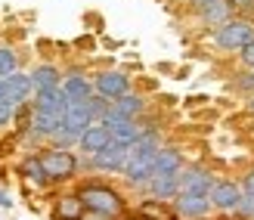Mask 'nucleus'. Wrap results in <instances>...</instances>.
<instances>
[{
  "label": "nucleus",
  "mask_w": 254,
  "mask_h": 220,
  "mask_svg": "<svg viewBox=\"0 0 254 220\" xmlns=\"http://www.w3.org/2000/svg\"><path fill=\"white\" fill-rule=\"evenodd\" d=\"M19 109H22V106H16V102H9V99H0V131H3V127H16Z\"/></svg>",
  "instance_id": "393cba45"
},
{
  "label": "nucleus",
  "mask_w": 254,
  "mask_h": 220,
  "mask_svg": "<svg viewBox=\"0 0 254 220\" xmlns=\"http://www.w3.org/2000/svg\"><path fill=\"white\" fill-rule=\"evenodd\" d=\"M146 109H149V99H146V93H139V90H130V93L121 96L118 102H112V112L121 115V118H133V121L146 118Z\"/></svg>",
  "instance_id": "f3484780"
},
{
  "label": "nucleus",
  "mask_w": 254,
  "mask_h": 220,
  "mask_svg": "<svg viewBox=\"0 0 254 220\" xmlns=\"http://www.w3.org/2000/svg\"><path fill=\"white\" fill-rule=\"evenodd\" d=\"M239 69H245V72H254V41L239 53Z\"/></svg>",
  "instance_id": "c85d7f7f"
},
{
  "label": "nucleus",
  "mask_w": 254,
  "mask_h": 220,
  "mask_svg": "<svg viewBox=\"0 0 254 220\" xmlns=\"http://www.w3.org/2000/svg\"><path fill=\"white\" fill-rule=\"evenodd\" d=\"M171 208L177 220H208L214 214L211 196H177Z\"/></svg>",
  "instance_id": "1a4fd4ad"
},
{
  "label": "nucleus",
  "mask_w": 254,
  "mask_h": 220,
  "mask_svg": "<svg viewBox=\"0 0 254 220\" xmlns=\"http://www.w3.org/2000/svg\"><path fill=\"white\" fill-rule=\"evenodd\" d=\"M22 72V56H19V50L16 47H9V44H0V81L9 74H16Z\"/></svg>",
  "instance_id": "4be33fe9"
},
{
  "label": "nucleus",
  "mask_w": 254,
  "mask_h": 220,
  "mask_svg": "<svg viewBox=\"0 0 254 220\" xmlns=\"http://www.w3.org/2000/svg\"><path fill=\"white\" fill-rule=\"evenodd\" d=\"M236 220H254V196H245L242 202H239V208L233 214Z\"/></svg>",
  "instance_id": "cd10ccee"
},
{
  "label": "nucleus",
  "mask_w": 254,
  "mask_h": 220,
  "mask_svg": "<svg viewBox=\"0 0 254 220\" xmlns=\"http://www.w3.org/2000/svg\"><path fill=\"white\" fill-rule=\"evenodd\" d=\"M124 167H127V146L115 143V140L103 152H96L93 158H84L81 155V171H90V174L115 177V174H124Z\"/></svg>",
  "instance_id": "20e7f679"
},
{
  "label": "nucleus",
  "mask_w": 254,
  "mask_h": 220,
  "mask_svg": "<svg viewBox=\"0 0 254 220\" xmlns=\"http://www.w3.org/2000/svg\"><path fill=\"white\" fill-rule=\"evenodd\" d=\"M93 90H96V96L118 102L121 96H127L133 90V77L121 69H103V72L93 74Z\"/></svg>",
  "instance_id": "39448f33"
},
{
  "label": "nucleus",
  "mask_w": 254,
  "mask_h": 220,
  "mask_svg": "<svg viewBox=\"0 0 254 220\" xmlns=\"http://www.w3.org/2000/svg\"><path fill=\"white\" fill-rule=\"evenodd\" d=\"M74 192L84 202L87 214L99 217V220H121V217H127V208H130L124 192L118 186L106 183V180H99V177H84L74 186Z\"/></svg>",
  "instance_id": "f257e3e1"
},
{
  "label": "nucleus",
  "mask_w": 254,
  "mask_h": 220,
  "mask_svg": "<svg viewBox=\"0 0 254 220\" xmlns=\"http://www.w3.org/2000/svg\"><path fill=\"white\" fill-rule=\"evenodd\" d=\"M239 183H242V189H245V196H254V164L248 167V171L239 177Z\"/></svg>",
  "instance_id": "c756f323"
},
{
  "label": "nucleus",
  "mask_w": 254,
  "mask_h": 220,
  "mask_svg": "<svg viewBox=\"0 0 254 220\" xmlns=\"http://www.w3.org/2000/svg\"><path fill=\"white\" fill-rule=\"evenodd\" d=\"M195 19H198L201 28L217 31L223 22H230V19H233V9L226 6V0H217V3H211V6H205L201 12H195Z\"/></svg>",
  "instance_id": "412c9836"
},
{
  "label": "nucleus",
  "mask_w": 254,
  "mask_h": 220,
  "mask_svg": "<svg viewBox=\"0 0 254 220\" xmlns=\"http://www.w3.org/2000/svg\"><path fill=\"white\" fill-rule=\"evenodd\" d=\"M0 99H3V81H0Z\"/></svg>",
  "instance_id": "72a5a7b5"
},
{
  "label": "nucleus",
  "mask_w": 254,
  "mask_h": 220,
  "mask_svg": "<svg viewBox=\"0 0 254 220\" xmlns=\"http://www.w3.org/2000/svg\"><path fill=\"white\" fill-rule=\"evenodd\" d=\"M245 112H248L251 118H254V96H248V99H245Z\"/></svg>",
  "instance_id": "2f4dec72"
},
{
  "label": "nucleus",
  "mask_w": 254,
  "mask_h": 220,
  "mask_svg": "<svg viewBox=\"0 0 254 220\" xmlns=\"http://www.w3.org/2000/svg\"><path fill=\"white\" fill-rule=\"evenodd\" d=\"M208 196H211V205L217 214H236L239 202L245 199V189L239 183V177H217Z\"/></svg>",
  "instance_id": "423d86ee"
},
{
  "label": "nucleus",
  "mask_w": 254,
  "mask_h": 220,
  "mask_svg": "<svg viewBox=\"0 0 254 220\" xmlns=\"http://www.w3.org/2000/svg\"><path fill=\"white\" fill-rule=\"evenodd\" d=\"M78 140H81L78 134H71L68 127L62 124V127H56V131H53V137L47 140V146H56V149H74V152H78Z\"/></svg>",
  "instance_id": "b1692460"
},
{
  "label": "nucleus",
  "mask_w": 254,
  "mask_h": 220,
  "mask_svg": "<svg viewBox=\"0 0 254 220\" xmlns=\"http://www.w3.org/2000/svg\"><path fill=\"white\" fill-rule=\"evenodd\" d=\"M186 155L180 146H171V143H164L155 155V174H180L183 167H186Z\"/></svg>",
  "instance_id": "a211bd4d"
},
{
  "label": "nucleus",
  "mask_w": 254,
  "mask_h": 220,
  "mask_svg": "<svg viewBox=\"0 0 254 220\" xmlns=\"http://www.w3.org/2000/svg\"><path fill=\"white\" fill-rule=\"evenodd\" d=\"M62 90H65L68 102H87V99L96 96L93 77L87 74V72H81V69H71V72L62 74Z\"/></svg>",
  "instance_id": "9b49d317"
},
{
  "label": "nucleus",
  "mask_w": 254,
  "mask_h": 220,
  "mask_svg": "<svg viewBox=\"0 0 254 220\" xmlns=\"http://www.w3.org/2000/svg\"><path fill=\"white\" fill-rule=\"evenodd\" d=\"M214 171L208 164H186L183 171H180V196H208L211 186H214Z\"/></svg>",
  "instance_id": "0eeeda50"
},
{
  "label": "nucleus",
  "mask_w": 254,
  "mask_h": 220,
  "mask_svg": "<svg viewBox=\"0 0 254 220\" xmlns=\"http://www.w3.org/2000/svg\"><path fill=\"white\" fill-rule=\"evenodd\" d=\"M112 143V131L106 124H90L87 131L81 134V140H78V155H84V158H93L96 152H103L106 146Z\"/></svg>",
  "instance_id": "4468645a"
},
{
  "label": "nucleus",
  "mask_w": 254,
  "mask_h": 220,
  "mask_svg": "<svg viewBox=\"0 0 254 220\" xmlns=\"http://www.w3.org/2000/svg\"><path fill=\"white\" fill-rule=\"evenodd\" d=\"M183 3L192 9V12H201L205 6H211V3H217V0H183Z\"/></svg>",
  "instance_id": "7c9ffc66"
},
{
  "label": "nucleus",
  "mask_w": 254,
  "mask_h": 220,
  "mask_svg": "<svg viewBox=\"0 0 254 220\" xmlns=\"http://www.w3.org/2000/svg\"><path fill=\"white\" fill-rule=\"evenodd\" d=\"M121 220H146L143 214H127V217H121Z\"/></svg>",
  "instance_id": "473e14b6"
},
{
  "label": "nucleus",
  "mask_w": 254,
  "mask_h": 220,
  "mask_svg": "<svg viewBox=\"0 0 254 220\" xmlns=\"http://www.w3.org/2000/svg\"><path fill=\"white\" fill-rule=\"evenodd\" d=\"M87 102H90V99H87ZM87 102H71L68 112H65V121H62L71 134H78V137H81L90 124H96V118H93V112H90V106H87Z\"/></svg>",
  "instance_id": "aec40b11"
},
{
  "label": "nucleus",
  "mask_w": 254,
  "mask_h": 220,
  "mask_svg": "<svg viewBox=\"0 0 254 220\" xmlns=\"http://www.w3.org/2000/svg\"><path fill=\"white\" fill-rule=\"evenodd\" d=\"M121 177H124L127 186L146 189V183L155 177V155H149V158H136V161H127V167H124Z\"/></svg>",
  "instance_id": "dca6fc26"
},
{
  "label": "nucleus",
  "mask_w": 254,
  "mask_h": 220,
  "mask_svg": "<svg viewBox=\"0 0 254 220\" xmlns=\"http://www.w3.org/2000/svg\"><path fill=\"white\" fill-rule=\"evenodd\" d=\"M31 106H34L37 112L56 115V118H62V121H65V112H68V106H71V102H68L65 90H62V84H59V87H50V90H41V93H34Z\"/></svg>",
  "instance_id": "f8f14e48"
},
{
  "label": "nucleus",
  "mask_w": 254,
  "mask_h": 220,
  "mask_svg": "<svg viewBox=\"0 0 254 220\" xmlns=\"http://www.w3.org/2000/svg\"><path fill=\"white\" fill-rule=\"evenodd\" d=\"M50 217L53 220H84L87 208L78 199V192L68 189V192H56L53 196V202H50Z\"/></svg>",
  "instance_id": "9d476101"
},
{
  "label": "nucleus",
  "mask_w": 254,
  "mask_h": 220,
  "mask_svg": "<svg viewBox=\"0 0 254 220\" xmlns=\"http://www.w3.org/2000/svg\"><path fill=\"white\" fill-rule=\"evenodd\" d=\"M254 41V22L245 16H233L230 22H223L217 31H211V44L220 50V53L239 56L242 50Z\"/></svg>",
  "instance_id": "7ed1b4c3"
},
{
  "label": "nucleus",
  "mask_w": 254,
  "mask_h": 220,
  "mask_svg": "<svg viewBox=\"0 0 254 220\" xmlns=\"http://www.w3.org/2000/svg\"><path fill=\"white\" fill-rule=\"evenodd\" d=\"M136 214H143L146 220H177L174 217V208L168 202H155V199H149V202H143L139 205V211Z\"/></svg>",
  "instance_id": "5701e85b"
},
{
  "label": "nucleus",
  "mask_w": 254,
  "mask_h": 220,
  "mask_svg": "<svg viewBox=\"0 0 254 220\" xmlns=\"http://www.w3.org/2000/svg\"><path fill=\"white\" fill-rule=\"evenodd\" d=\"M3 99L16 102V106H28L34 99V84H31V74L28 72H16L3 77Z\"/></svg>",
  "instance_id": "ddd939ff"
},
{
  "label": "nucleus",
  "mask_w": 254,
  "mask_h": 220,
  "mask_svg": "<svg viewBox=\"0 0 254 220\" xmlns=\"http://www.w3.org/2000/svg\"><path fill=\"white\" fill-rule=\"evenodd\" d=\"M16 174H19V180L25 183V189L47 192L50 186H53V180L47 177V171H44L41 158H37V149H34V152H28V155H22L19 164H16Z\"/></svg>",
  "instance_id": "6e6552de"
},
{
  "label": "nucleus",
  "mask_w": 254,
  "mask_h": 220,
  "mask_svg": "<svg viewBox=\"0 0 254 220\" xmlns=\"http://www.w3.org/2000/svg\"><path fill=\"white\" fill-rule=\"evenodd\" d=\"M233 87L239 90V93H245V96H254V72H239L236 77H233Z\"/></svg>",
  "instance_id": "a878e982"
},
{
  "label": "nucleus",
  "mask_w": 254,
  "mask_h": 220,
  "mask_svg": "<svg viewBox=\"0 0 254 220\" xmlns=\"http://www.w3.org/2000/svg\"><path fill=\"white\" fill-rule=\"evenodd\" d=\"M31 74V84H34V93H41V90H50V87H59L62 84V72L59 66H53V62H37V66L28 72Z\"/></svg>",
  "instance_id": "6ab92c4d"
},
{
  "label": "nucleus",
  "mask_w": 254,
  "mask_h": 220,
  "mask_svg": "<svg viewBox=\"0 0 254 220\" xmlns=\"http://www.w3.org/2000/svg\"><path fill=\"white\" fill-rule=\"evenodd\" d=\"M146 192H149V199H155V202L174 205V199L180 196V174H155L146 183Z\"/></svg>",
  "instance_id": "2eb2a0df"
},
{
  "label": "nucleus",
  "mask_w": 254,
  "mask_h": 220,
  "mask_svg": "<svg viewBox=\"0 0 254 220\" xmlns=\"http://www.w3.org/2000/svg\"><path fill=\"white\" fill-rule=\"evenodd\" d=\"M84 220H99V217H90V214H87V217H84Z\"/></svg>",
  "instance_id": "f704fd0d"
},
{
  "label": "nucleus",
  "mask_w": 254,
  "mask_h": 220,
  "mask_svg": "<svg viewBox=\"0 0 254 220\" xmlns=\"http://www.w3.org/2000/svg\"><path fill=\"white\" fill-rule=\"evenodd\" d=\"M226 6L233 9V16H245L254 22V0H226Z\"/></svg>",
  "instance_id": "bb28decb"
},
{
  "label": "nucleus",
  "mask_w": 254,
  "mask_h": 220,
  "mask_svg": "<svg viewBox=\"0 0 254 220\" xmlns=\"http://www.w3.org/2000/svg\"><path fill=\"white\" fill-rule=\"evenodd\" d=\"M37 158H41L47 177L56 183H68L81 174V155L74 149H56V146H37Z\"/></svg>",
  "instance_id": "f03ea898"
}]
</instances>
